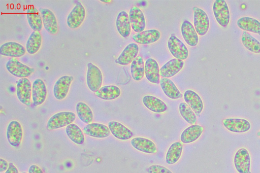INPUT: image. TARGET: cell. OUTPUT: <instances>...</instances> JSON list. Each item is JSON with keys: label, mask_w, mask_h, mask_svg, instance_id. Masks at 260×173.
Returning <instances> with one entry per match:
<instances>
[{"label": "cell", "mask_w": 260, "mask_h": 173, "mask_svg": "<svg viewBox=\"0 0 260 173\" xmlns=\"http://www.w3.org/2000/svg\"><path fill=\"white\" fill-rule=\"evenodd\" d=\"M76 117V114L70 111L57 113L48 120L47 129L48 130H53L67 127L75 121Z\"/></svg>", "instance_id": "obj_1"}, {"label": "cell", "mask_w": 260, "mask_h": 173, "mask_svg": "<svg viewBox=\"0 0 260 173\" xmlns=\"http://www.w3.org/2000/svg\"><path fill=\"white\" fill-rule=\"evenodd\" d=\"M103 79V74L99 67L89 62L86 74V83L88 88L95 93L102 87Z\"/></svg>", "instance_id": "obj_2"}, {"label": "cell", "mask_w": 260, "mask_h": 173, "mask_svg": "<svg viewBox=\"0 0 260 173\" xmlns=\"http://www.w3.org/2000/svg\"><path fill=\"white\" fill-rule=\"evenodd\" d=\"M7 71L13 76L20 78H27L30 76L35 69L19 61L16 58H10L6 64Z\"/></svg>", "instance_id": "obj_3"}, {"label": "cell", "mask_w": 260, "mask_h": 173, "mask_svg": "<svg viewBox=\"0 0 260 173\" xmlns=\"http://www.w3.org/2000/svg\"><path fill=\"white\" fill-rule=\"evenodd\" d=\"M193 12V26L198 34L201 36L205 35L208 32L210 22L206 12L196 6L192 8Z\"/></svg>", "instance_id": "obj_4"}, {"label": "cell", "mask_w": 260, "mask_h": 173, "mask_svg": "<svg viewBox=\"0 0 260 173\" xmlns=\"http://www.w3.org/2000/svg\"><path fill=\"white\" fill-rule=\"evenodd\" d=\"M16 95L23 104L29 106L32 97V84L27 78H20L16 84Z\"/></svg>", "instance_id": "obj_5"}, {"label": "cell", "mask_w": 260, "mask_h": 173, "mask_svg": "<svg viewBox=\"0 0 260 173\" xmlns=\"http://www.w3.org/2000/svg\"><path fill=\"white\" fill-rule=\"evenodd\" d=\"M168 48L175 58L184 60L188 56L189 51L187 48L182 41L174 35L172 34L169 38Z\"/></svg>", "instance_id": "obj_6"}, {"label": "cell", "mask_w": 260, "mask_h": 173, "mask_svg": "<svg viewBox=\"0 0 260 173\" xmlns=\"http://www.w3.org/2000/svg\"><path fill=\"white\" fill-rule=\"evenodd\" d=\"M213 12L217 23L222 27L229 23L230 14L228 5L224 0H216L213 4Z\"/></svg>", "instance_id": "obj_7"}, {"label": "cell", "mask_w": 260, "mask_h": 173, "mask_svg": "<svg viewBox=\"0 0 260 173\" xmlns=\"http://www.w3.org/2000/svg\"><path fill=\"white\" fill-rule=\"evenodd\" d=\"M86 16V10L83 5L77 1L76 5L72 9L67 16V23L72 28H78L84 21Z\"/></svg>", "instance_id": "obj_8"}, {"label": "cell", "mask_w": 260, "mask_h": 173, "mask_svg": "<svg viewBox=\"0 0 260 173\" xmlns=\"http://www.w3.org/2000/svg\"><path fill=\"white\" fill-rule=\"evenodd\" d=\"M6 135L9 143L12 146L18 147L23 136V130L20 123L16 120L11 121L7 128Z\"/></svg>", "instance_id": "obj_9"}, {"label": "cell", "mask_w": 260, "mask_h": 173, "mask_svg": "<svg viewBox=\"0 0 260 173\" xmlns=\"http://www.w3.org/2000/svg\"><path fill=\"white\" fill-rule=\"evenodd\" d=\"M74 80L72 76L65 75L60 77L55 83L53 92L57 100H62L67 96L70 87Z\"/></svg>", "instance_id": "obj_10"}, {"label": "cell", "mask_w": 260, "mask_h": 173, "mask_svg": "<svg viewBox=\"0 0 260 173\" xmlns=\"http://www.w3.org/2000/svg\"><path fill=\"white\" fill-rule=\"evenodd\" d=\"M234 165L239 173H251L250 171V157L245 148L239 149L234 156Z\"/></svg>", "instance_id": "obj_11"}, {"label": "cell", "mask_w": 260, "mask_h": 173, "mask_svg": "<svg viewBox=\"0 0 260 173\" xmlns=\"http://www.w3.org/2000/svg\"><path fill=\"white\" fill-rule=\"evenodd\" d=\"M129 19L132 28L136 33L144 30L146 27V20L142 11L138 7H132L129 11Z\"/></svg>", "instance_id": "obj_12"}, {"label": "cell", "mask_w": 260, "mask_h": 173, "mask_svg": "<svg viewBox=\"0 0 260 173\" xmlns=\"http://www.w3.org/2000/svg\"><path fill=\"white\" fill-rule=\"evenodd\" d=\"M139 51V47L137 43H129L115 60V62L121 65H128L138 56Z\"/></svg>", "instance_id": "obj_13"}, {"label": "cell", "mask_w": 260, "mask_h": 173, "mask_svg": "<svg viewBox=\"0 0 260 173\" xmlns=\"http://www.w3.org/2000/svg\"><path fill=\"white\" fill-rule=\"evenodd\" d=\"M222 123L226 129L233 132H246L251 127L249 122L242 118H226L223 120Z\"/></svg>", "instance_id": "obj_14"}, {"label": "cell", "mask_w": 260, "mask_h": 173, "mask_svg": "<svg viewBox=\"0 0 260 173\" xmlns=\"http://www.w3.org/2000/svg\"><path fill=\"white\" fill-rule=\"evenodd\" d=\"M26 48L21 44L15 42L5 43L0 46V54L11 58L20 57L26 53Z\"/></svg>", "instance_id": "obj_15"}, {"label": "cell", "mask_w": 260, "mask_h": 173, "mask_svg": "<svg viewBox=\"0 0 260 173\" xmlns=\"http://www.w3.org/2000/svg\"><path fill=\"white\" fill-rule=\"evenodd\" d=\"M47 91L45 82L41 79H36L32 84V99L34 106L42 105L46 100Z\"/></svg>", "instance_id": "obj_16"}, {"label": "cell", "mask_w": 260, "mask_h": 173, "mask_svg": "<svg viewBox=\"0 0 260 173\" xmlns=\"http://www.w3.org/2000/svg\"><path fill=\"white\" fill-rule=\"evenodd\" d=\"M43 26L47 32L55 34L58 31V24L54 13L49 9L40 8Z\"/></svg>", "instance_id": "obj_17"}, {"label": "cell", "mask_w": 260, "mask_h": 173, "mask_svg": "<svg viewBox=\"0 0 260 173\" xmlns=\"http://www.w3.org/2000/svg\"><path fill=\"white\" fill-rule=\"evenodd\" d=\"M183 60L173 58L167 62L160 68V75L162 78H169L175 76L183 68Z\"/></svg>", "instance_id": "obj_18"}, {"label": "cell", "mask_w": 260, "mask_h": 173, "mask_svg": "<svg viewBox=\"0 0 260 173\" xmlns=\"http://www.w3.org/2000/svg\"><path fill=\"white\" fill-rule=\"evenodd\" d=\"M83 132L89 136L100 139L107 137L111 134L108 126L99 123H91L87 124L83 128Z\"/></svg>", "instance_id": "obj_19"}, {"label": "cell", "mask_w": 260, "mask_h": 173, "mask_svg": "<svg viewBox=\"0 0 260 173\" xmlns=\"http://www.w3.org/2000/svg\"><path fill=\"white\" fill-rule=\"evenodd\" d=\"M161 37V33L157 29H148L136 33L132 36L133 40L141 45L153 44L157 41Z\"/></svg>", "instance_id": "obj_20"}, {"label": "cell", "mask_w": 260, "mask_h": 173, "mask_svg": "<svg viewBox=\"0 0 260 173\" xmlns=\"http://www.w3.org/2000/svg\"><path fill=\"white\" fill-rule=\"evenodd\" d=\"M145 75L150 82L158 84L160 82V68L158 62L152 58H148L145 63Z\"/></svg>", "instance_id": "obj_21"}, {"label": "cell", "mask_w": 260, "mask_h": 173, "mask_svg": "<svg viewBox=\"0 0 260 173\" xmlns=\"http://www.w3.org/2000/svg\"><path fill=\"white\" fill-rule=\"evenodd\" d=\"M181 32L186 43L191 47L197 46L199 42V35L192 23L187 20L183 22Z\"/></svg>", "instance_id": "obj_22"}, {"label": "cell", "mask_w": 260, "mask_h": 173, "mask_svg": "<svg viewBox=\"0 0 260 173\" xmlns=\"http://www.w3.org/2000/svg\"><path fill=\"white\" fill-rule=\"evenodd\" d=\"M185 102L190 107L196 115L200 116L202 113L204 105L199 95L192 90H186L183 94Z\"/></svg>", "instance_id": "obj_23"}, {"label": "cell", "mask_w": 260, "mask_h": 173, "mask_svg": "<svg viewBox=\"0 0 260 173\" xmlns=\"http://www.w3.org/2000/svg\"><path fill=\"white\" fill-rule=\"evenodd\" d=\"M108 126L112 135L118 140L126 141L133 136V133L129 129L117 121L109 122Z\"/></svg>", "instance_id": "obj_24"}, {"label": "cell", "mask_w": 260, "mask_h": 173, "mask_svg": "<svg viewBox=\"0 0 260 173\" xmlns=\"http://www.w3.org/2000/svg\"><path fill=\"white\" fill-rule=\"evenodd\" d=\"M131 144L135 149L145 153L154 154L157 152L155 143L145 137H134L131 140Z\"/></svg>", "instance_id": "obj_25"}, {"label": "cell", "mask_w": 260, "mask_h": 173, "mask_svg": "<svg viewBox=\"0 0 260 173\" xmlns=\"http://www.w3.org/2000/svg\"><path fill=\"white\" fill-rule=\"evenodd\" d=\"M116 27L118 33L122 37L127 38L130 35L132 26L128 14L125 11H120L117 15Z\"/></svg>", "instance_id": "obj_26"}, {"label": "cell", "mask_w": 260, "mask_h": 173, "mask_svg": "<svg viewBox=\"0 0 260 173\" xmlns=\"http://www.w3.org/2000/svg\"><path fill=\"white\" fill-rule=\"evenodd\" d=\"M159 84L164 93L169 98L177 99L183 97V94L174 82L169 78H160Z\"/></svg>", "instance_id": "obj_27"}, {"label": "cell", "mask_w": 260, "mask_h": 173, "mask_svg": "<svg viewBox=\"0 0 260 173\" xmlns=\"http://www.w3.org/2000/svg\"><path fill=\"white\" fill-rule=\"evenodd\" d=\"M203 127L198 124L191 125L185 129L180 135L182 143L189 144L197 141L203 132Z\"/></svg>", "instance_id": "obj_28"}, {"label": "cell", "mask_w": 260, "mask_h": 173, "mask_svg": "<svg viewBox=\"0 0 260 173\" xmlns=\"http://www.w3.org/2000/svg\"><path fill=\"white\" fill-rule=\"evenodd\" d=\"M142 102L146 108L154 113H164L167 109L166 103L154 96L145 95L142 98Z\"/></svg>", "instance_id": "obj_29"}, {"label": "cell", "mask_w": 260, "mask_h": 173, "mask_svg": "<svg viewBox=\"0 0 260 173\" xmlns=\"http://www.w3.org/2000/svg\"><path fill=\"white\" fill-rule=\"evenodd\" d=\"M26 17L29 25L34 31L40 32L42 29L43 24L39 10L31 6L26 11Z\"/></svg>", "instance_id": "obj_30"}, {"label": "cell", "mask_w": 260, "mask_h": 173, "mask_svg": "<svg viewBox=\"0 0 260 173\" xmlns=\"http://www.w3.org/2000/svg\"><path fill=\"white\" fill-rule=\"evenodd\" d=\"M99 98L106 100H111L119 97L121 94L120 89L116 85H110L102 86L95 93Z\"/></svg>", "instance_id": "obj_31"}, {"label": "cell", "mask_w": 260, "mask_h": 173, "mask_svg": "<svg viewBox=\"0 0 260 173\" xmlns=\"http://www.w3.org/2000/svg\"><path fill=\"white\" fill-rule=\"evenodd\" d=\"M238 26L245 31L252 32L260 35V22L256 19L243 17L237 21Z\"/></svg>", "instance_id": "obj_32"}, {"label": "cell", "mask_w": 260, "mask_h": 173, "mask_svg": "<svg viewBox=\"0 0 260 173\" xmlns=\"http://www.w3.org/2000/svg\"><path fill=\"white\" fill-rule=\"evenodd\" d=\"M183 145L180 142L173 143L169 148L166 155V161L168 164H174L179 160L182 155Z\"/></svg>", "instance_id": "obj_33"}, {"label": "cell", "mask_w": 260, "mask_h": 173, "mask_svg": "<svg viewBox=\"0 0 260 173\" xmlns=\"http://www.w3.org/2000/svg\"><path fill=\"white\" fill-rule=\"evenodd\" d=\"M131 73L133 79L136 81L141 80L145 74V63L143 58L138 56L131 63Z\"/></svg>", "instance_id": "obj_34"}, {"label": "cell", "mask_w": 260, "mask_h": 173, "mask_svg": "<svg viewBox=\"0 0 260 173\" xmlns=\"http://www.w3.org/2000/svg\"><path fill=\"white\" fill-rule=\"evenodd\" d=\"M66 132L68 137L74 143L82 145L85 141L83 132L76 124L72 123L66 128Z\"/></svg>", "instance_id": "obj_35"}, {"label": "cell", "mask_w": 260, "mask_h": 173, "mask_svg": "<svg viewBox=\"0 0 260 173\" xmlns=\"http://www.w3.org/2000/svg\"><path fill=\"white\" fill-rule=\"evenodd\" d=\"M76 111L78 117L83 123L87 124L92 123L93 119V113L86 103L78 102L76 106Z\"/></svg>", "instance_id": "obj_36"}, {"label": "cell", "mask_w": 260, "mask_h": 173, "mask_svg": "<svg viewBox=\"0 0 260 173\" xmlns=\"http://www.w3.org/2000/svg\"><path fill=\"white\" fill-rule=\"evenodd\" d=\"M42 36L40 32L32 31L26 43V50L30 54L36 53L42 44Z\"/></svg>", "instance_id": "obj_37"}, {"label": "cell", "mask_w": 260, "mask_h": 173, "mask_svg": "<svg viewBox=\"0 0 260 173\" xmlns=\"http://www.w3.org/2000/svg\"><path fill=\"white\" fill-rule=\"evenodd\" d=\"M243 46L249 51L260 53V42L247 31H243L241 36Z\"/></svg>", "instance_id": "obj_38"}, {"label": "cell", "mask_w": 260, "mask_h": 173, "mask_svg": "<svg viewBox=\"0 0 260 173\" xmlns=\"http://www.w3.org/2000/svg\"><path fill=\"white\" fill-rule=\"evenodd\" d=\"M179 111L182 117L188 123L191 125L196 124L197 121V115L186 102H182L180 103Z\"/></svg>", "instance_id": "obj_39"}, {"label": "cell", "mask_w": 260, "mask_h": 173, "mask_svg": "<svg viewBox=\"0 0 260 173\" xmlns=\"http://www.w3.org/2000/svg\"><path fill=\"white\" fill-rule=\"evenodd\" d=\"M148 173H173L168 168L158 164H154L150 166L147 169Z\"/></svg>", "instance_id": "obj_40"}, {"label": "cell", "mask_w": 260, "mask_h": 173, "mask_svg": "<svg viewBox=\"0 0 260 173\" xmlns=\"http://www.w3.org/2000/svg\"><path fill=\"white\" fill-rule=\"evenodd\" d=\"M9 163L5 159L0 158V172L6 171L9 168Z\"/></svg>", "instance_id": "obj_41"}, {"label": "cell", "mask_w": 260, "mask_h": 173, "mask_svg": "<svg viewBox=\"0 0 260 173\" xmlns=\"http://www.w3.org/2000/svg\"><path fill=\"white\" fill-rule=\"evenodd\" d=\"M28 170V173H44L42 169L36 164L30 165Z\"/></svg>", "instance_id": "obj_42"}, {"label": "cell", "mask_w": 260, "mask_h": 173, "mask_svg": "<svg viewBox=\"0 0 260 173\" xmlns=\"http://www.w3.org/2000/svg\"><path fill=\"white\" fill-rule=\"evenodd\" d=\"M5 173H19V171L16 166L12 162L9 163L8 169Z\"/></svg>", "instance_id": "obj_43"}, {"label": "cell", "mask_w": 260, "mask_h": 173, "mask_svg": "<svg viewBox=\"0 0 260 173\" xmlns=\"http://www.w3.org/2000/svg\"><path fill=\"white\" fill-rule=\"evenodd\" d=\"M101 2H104V3H110L111 2V1L108 0V1H104V0H101Z\"/></svg>", "instance_id": "obj_44"}, {"label": "cell", "mask_w": 260, "mask_h": 173, "mask_svg": "<svg viewBox=\"0 0 260 173\" xmlns=\"http://www.w3.org/2000/svg\"><path fill=\"white\" fill-rule=\"evenodd\" d=\"M257 135L258 136H260V131H259L257 133Z\"/></svg>", "instance_id": "obj_45"}, {"label": "cell", "mask_w": 260, "mask_h": 173, "mask_svg": "<svg viewBox=\"0 0 260 173\" xmlns=\"http://www.w3.org/2000/svg\"><path fill=\"white\" fill-rule=\"evenodd\" d=\"M21 173H27V172H21Z\"/></svg>", "instance_id": "obj_46"}]
</instances>
